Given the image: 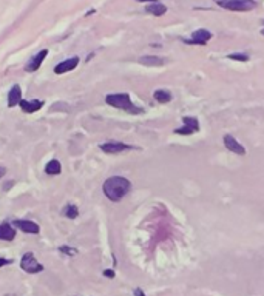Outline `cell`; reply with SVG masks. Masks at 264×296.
<instances>
[{
  "instance_id": "6da1fadb",
  "label": "cell",
  "mask_w": 264,
  "mask_h": 296,
  "mask_svg": "<svg viewBox=\"0 0 264 296\" xmlns=\"http://www.w3.org/2000/svg\"><path fill=\"white\" fill-rule=\"evenodd\" d=\"M102 190L111 202H119L131 190V182L122 176H111L104 182Z\"/></svg>"
},
{
  "instance_id": "7a4b0ae2",
  "label": "cell",
  "mask_w": 264,
  "mask_h": 296,
  "mask_svg": "<svg viewBox=\"0 0 264 296\" xmlns=\"http://www.w3.org/2000/svg\"><path fill=\"white\" fill-rule=\"evenodd\" d=\"M105 102H107L110 106L117 110H122L127 111L130 114H141L142 108H138V106L131 102L130 99V94L127 93H113V94H107V98H105Z\"/></svg>"
},
{
  "instance_id": "3957f363",
  "label": "cell",
  "mask_w": 264,
  "mask_h": 296,
  "mask_svg": "<svg viewBox=\"0 0 264 296\" xmlns=\"http://www.w3.org/2000/svg\"><path fill=\"white\" fill-rule=\"evenodd\" d=\"M216 3L224 9L235 12H246L257 8L255 0H216Z\"/></svg>"
},
{
  "instance_id": "277c9868",
  "label": "cell",
  "mask_w": 264,
  "mask_h": 296,
  "mask_svg": "<svg viewBox=\"0 0 264 296\" xmlns=\"http://www.w3.org/2000/svg\"><path fill=\"white\" fill-rule=\"evenodd\" d=\"M20 267H22V270L26 272V273H30V275H34V273H41L44 270V265L39 262L36 259V256L28 251V253H25L22 259H20Z\"/></svg>"
},
{
  "instance_id": "5b68a950",
  "label": "cell",
  "mask_w": 264,
  "mask_h": 296,
  "mask_svg": "<svg viewBox=\"0 0 264 296\" xmlns=\"http://www.w3.org/2000/svg\"><path fill=\"white\" fill-rule=\"evenodd\" d=\"M212 37H213V34L210 33L209 30L200 28V30H196V31L192 33L190 39H182V42L187 44V45H206Z\"/></svg>"
},
{
  "instance_id": "8992f818",
  "label": "cell",
  "mask_w": 264,
  "mask_h": 296,
  "mask_svg": "<svg viewBox=\"0 0 264 296\" xmlns=\"http://www.w3.org/2000/svg\"><path fill=\"white\" fill-rule=\"evenodd\" d=\"M198 131H200V122H198L196 117H192V116L182 117V127L175 130L176 134H182V136H190V134L198 133Z\"/></svg>"
},
{
  "instance_id": "52a82bcc",
  "label": "cell",
  "mask_w": 264,
  "mask_h": 296,
  "mask_svg": "<svg viewBox=\"0 0 264 296\" xmlns=\"http://www.w3.org/2000/svg\"><path fill=\"white\" fill-rule=\"evenodd\" d=\"M99 148L107 154H117V153L135 150V147H131L128 144H122V142H107V144H102Z\"/></svg>"
},
{
  "instance_id": "ba28073f",
  "label": "cell",
  "mask_w": 264,
  "mask_h": 296,
  "mask_svg": "<svg viewBox=\"0 0 264 296\" xmlns=\"http://www.w3.org/2000/svg\"><path fill=\"white\" fill-rule=\"evenodd\" d=\"M47 56H48V49H42V51H39L37 54H36L34 57H31V59H30V62L26 63V66H25V71H28V73H34V71H37L39 68H41L42 62L47 59Z\"/></svg>"
},
{
  "instance_id": "9c48e42d",
  "label": "cell",
  "mask_w": 264,
  "mask_h": 296,
  "mask_svg": "<svg viewBox=\"0 0 264 296\" xmlns=\"http://www.w3.org/2000/svg\"><path fill=\"white\" fill-rule=\"evenodd\" d=\"M224 145H226V148L229 151H232V153H235V154H240V156H244L246 154V148L236 141L232 134H226V136H224Z\"/></svg>"
},
{
  "instance_id": "30bf717a",
  "label": "cell",
  "mask_w": 264,
  "mask_h": 296,
  "mask_svg": "<svg viewBox=\"0 0 264 296\" xmlns=\"http://www.w3.org/2000/svg\"><path fill=\"white\" fill-rule=\"evenodd\" d=\"M77 65H79V57H70L67 60L57 63L54 66V73L56 74H65V73H68V71H73Z\"/></svg>"
},
{
  "instance_id": "8fae6325",
  "label": "cell",
  "mask_w": 264,
  "mask_h": 296,
  "mask_svg": "<svg viewBox=\"0 0 264 296\" xmlns=\"http://www.w3.org/2000/svg\"><path fill=\"white\" fill-rule=\"evenodd\" d=\"M19 106L22 108L23 113L26 114H33L36 111H39L44 106V102L42 100H26V99H22V102L19 103Z\"/></svg>"
},
{
  "instance_id": "7c38bea8",
  "label": "cell",
  "mask_w": 264,
  "mask_h": 296,
  "mask_svg": "<svg viewBox=\"0 0 264 296\" xmlns=\"http://www.w3.org/2000/svg\"><path fill=\"white\" fill-rule=\"evenodd\" d=\"M22 102V88L19 85L11 87L9 93H8V106L9 108H14Z\"/></svg>"
},
{
  "instance_id": "4fadbf2b",
  "label": "cell",
  "mask_w": 264,
  "mask_h": 296,
  "mask_svg": "<svg viewBox=\"0 0 264 296\" xmlns=\"http://www.w3.org/2000/svg\"><path fill=\"white\" fill-rule=\"evenodd\" d=\"M14 225L19 227L22 232L25 233H31V235H37L39 232H41V228H39V225L33 221H14Z\"/></svg>"
},
{
  "instance_id": "5bb4252c",
  "label": "cell",
  "mask_w": 264,
  "mask_h": 296,
  "mask_svg": "<svg viewBox=\"0 0 264 296\" xmlns=\"http://www.w3.org/2000/svg\"><path fill=\"white\" fill-rule=\"evenodd\" d=\"M16 238V228L11 224H0V241H12Z\"/></svg>"
},
{
  "instance_id": "9a60e30c",
  "label": "cell",
  "mask_w": 264,
  "mask_h": 296,
  "mask_svg": "<svg viewBox=\"0 0 264 296\" xmlns=\"http://www.w3.org/2000/svg\"><path fill=\"white\" fill-rule=\"evenodd\" d=\"M145 12H149V14H152L155 17H161L167 12V6L161 2H155V3H150L145 6Z\"/></svg>"
},
{
  "instance_id": "2e32d148",
  "label": "cell",
  "mask_w": 264,
  "mask_h": 296,
  "mask_svg": "<svg viewBox=\"0 0 264 296\" xmlns=\"http://www.w3.org/2000/svg\"><path fill=\"white\" fill-rule=\"evenodd\" d=\"M139 63L145 66H162L165 65V59L159 56H142L139 57Z\"/></svg>"
},
{
  "instance_id": "e0dca14e",
  "label": "cell",
  "mask_w": 264,
  "mask_h": 296,
  "mask_svg": "<svg viewBox=\"0 0 264 296\" xmlns=\"http://www.w3.org/2000/svg\"><path fill=\"white\" fill-rule=\"evenodd\" d=\"M153 99L159 103H168V102H171L173 98H171V93L167 90H156L153 93Z\"/></svg>"
},
{
  "instance_id": "ac0fdd59",
  "label": "cell",
  "mask_w": 264,
  "mask_h": 296,
  "mask_svg": "<svg viewBox=\"0 0 264 296\" xmlns=\"http://www.w3.org/2000/svg\"><path fill=\"white\" fill-rule=\"evenodd\" d=\"M45 173H47V174H51V176H56V174H60V173H62V165H60L59 160H56V159L50 160V162L45 165Z\"/></svg>"
},
{
  "instance_id": "d6986e66",
  "label": "cell",
  "mask_w": 264,
  "mask_h": 296,
  "mask_svg": "<svg viewBox=\"0 0 264 296\" xmlns=\"http://www.w3.org/2000/svg\"><path fill=\"white\" fill-rule=\"evenodd\" d=\"M62 213H63V216H67L68 219H76V218L79 216V210H77V207L73 205V204L65 205V208L62 210Z\"/></svg>"
},
{
  "instance_id": "ffe728a7",
  "label": "cell",
  "mask_w": 264,
  "mask_h": 296,
  "mask_svg": "<svg viewBox=\"0 0 264 296\" xmlns=\"http://www.w3.org/2000/svg\"><path fill=\"white\" fill-rule=\"evenodd\" d=\"M230 60H236V62H247L249 56L244 54V52H233V54H229Z\"/></svg>"
},
{
  "instance_id": "44dd1931",
  "label": "cell",
  "mask_w": 264,
  "mask_h": 296,
  "mask_svg": "<svg viewBox=\"0 0 264 296\" xmlns=\"http://www.w3.org/2000/svg\"><path fill=\"white\" fill-rule=\"evenodd\" d=\"M59 250H60L62 253H67L68 256H73V254H76V253H77V251H76L74 248H70L68 246H62V247H60Z\"/></svg>"
},
{
  "instance_id": "7402d4cb",
  "label": "cell",
  "mask_w": 264,
  "mask_h": 296,
  "mask_svg": "<svg viewBox=\"0 0 264 296\" xmlns=\"http://www.w3.org/2000/svg\"><path fill=\"white\" fill-rule=\"evenodd\" d=\"M12 264V259H6V258H0V268L5 267V265H9Z\"/></svg>"
},
{
  "instance_id": "603a6c76",
  "label": "cell",
  "mask_w": 264,
  "mask_h": 296,
  "mask_svg": "<svg viewBox=\"0 0 264 296\" xmlns=\"http://www.w3.org/2000/svg\"><path fill=\"white\" fill-rule=\"evenodd\" d=\"M104 276H107V278H114V272H113V270H104Z\"/></svg>"
},
{
  "instance_id": "cb8c5ba5",
  "label": "cell",
  "mask_w": 264,
  "mask_h": 296,
  "mask_svg": "<svg viewBox=\"0 0 264 296\" xmlns=\"http://www.w3.org/2000/svg\"><path fill=\"white\" fill-rule=\"evenodd\" d=\"M5 173H6V168L0 165V179H2V178L5 176Z\"/></svg>"
},
{
  "instance_id": "d4e9b609",
  "label": "cell",
  "mask_w": 264,
  "mask_h": 296,
  "mask_svg": "<svg viewBox=\"0 0 264 296\" xmlns=\"http://www.w3.org/2000/svg\"><path fill=\"white\" fill-rule=\"evenodd\" d=\"M135 296H145V293L141 289H135Z\"/></svg>"
},
{
  "instance_id": "484cf974",
  "label": "cell",
  "mask_w": 264,
  "mask_h": 296,
  "mask_svg": "<svg viewBox=\"0 0 264 296\" xmlns=\"http://www.w3.org/2000/svg\"><path fill=\"white\" fill-rule=\"evenodd\" d=\"M136 2H149V3H155V2H158V0H136Z\"/></svg>"
},
{
  "instance_id": "4316f807",
  "label": "cell",
  "mask_w": 264,
  "mask_h": 296,
  "mask_svg": "<svg viewBox=\"0 0 264 296\" xmlns=\"http://www.w3.org/2000/svg\"><path fill=\"white\" fill-rule=\"evenodd\" d=\"M261 34H263V36H264V28H263V30H261Z\"/></svg>"
}]
</instances>
